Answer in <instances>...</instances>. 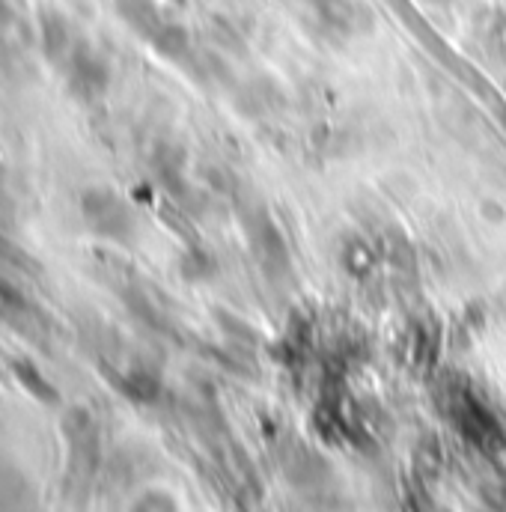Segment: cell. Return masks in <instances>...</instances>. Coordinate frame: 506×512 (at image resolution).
<instances>
[{"mask_svg": "<svg viewBox=\"0 0 506 512\" xmlns=\"http://www.w3.org/2000/svg\"><path fill=\"white\" fill-rule=\"evenodd\" d=\"M66 84L69 93L81 102H96L108 93L111 69L90 42H75L72 54L66 57Z\"/></svg>", "mask_w": 506, "mask_h": 512, "instance_id": "cell-2", "label": "cell"}, {"mask_svg": "<svg viewBox=\"0 0 506 512\" xmlns=\"http://www.w3.org/2000/svg\"><path fill=\"white\" fill-rule=\"evenodd\" d=\"M179 271H182V277H185V280H206V277H212V274H215V262H212V256L194 248V251H188V254H185L182 265H179Z\"/></svg>", "mask_w": 506, "mask_h": 512, "instance_id": "cell-7", "label": "cell"}, {"mask_svg": "<svg viewBox=\"0 0 506 512\" xmlns=\"http://www.w3.org/2000/svg\"><path fill=\"white\" fill-rule=\"evenodd\" d=\"M117 12H120V18L126 21L128 27L137 36H143L146 42H152L167 24V18L161 15L155 0H117Z\"/></svg>", "mask_w": 506, "mask_h": 512, "instance_id": "cell-4", "label": "cell"}, {"mask_svg": "<svg viewBox=\"0 0 506 512\" xmlns=\"http://www.w3.org/2000/svg\"><path fill=\"white\" fill-rule=\"evenodd\" d=\"M39 39H42V54L48 57V63H66V57L75 48L69 21L57 9H45L39 15Z\"/></svg>", "mask_w": 506, "mask_h": 512, "instance_id": "cell-3", "label": "cell"}, {"mask_svg": "<svg viewBox=\"0 0 506 512\" xmlns=\"http://www.w3.org/2000/svg\"><path fill=\"white\" fill-rule=\"evenodd\" d=\"M12 370H15L18 382L24 384V387H27L33 396H39L42 402H54V399H57V390L45 382V379H42V373H39L36 367H30L27 361H18V364H12Z\"/></svg>", "mask_w": 506, "mask_h": 512, "instance_id": "cell-6", "label": "cell"}, {"mask_svg": "<svg viewBox=\"0 0 506 512\" xmlns=\"http://www.w3.org/2000/svg\"><path fill=\"white\" fill-rule=\"evenodd\" d=\"M81 215L90 233L108 242H128L134 233V215L111 188H87L81 197Z\"/></svg>", "mask_w": 506, "mask_h": 512, "instance_id": "cell-1", "label": "cell"}, {"mask_svg": "<svg viewBox=\"0 0 506 512\" xmlns=\"http://www.w3.org/2000/svg\"><path fill=\"white\" fill-rule=\"evenodd\" d=\"M149 45H152L161 57H167V60H182V57L191 54V36H188V30H185L182 24H176V21H167L164 30H161Z\"/></svg>", "mask_w": 506, "mask_h": 512, "instance_id": "cell-5", "label": "cell"}]
</instances>
